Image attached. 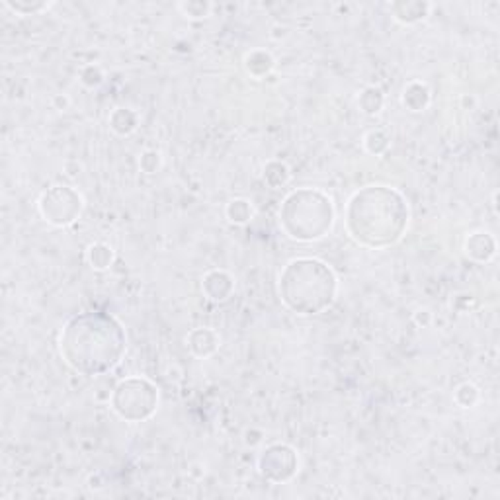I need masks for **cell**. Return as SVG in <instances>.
<instances>
[{
	"label": "cell",
	"instance_id": "6da1fadb",
	"mask_svg": "<svg viewBox=\"0 0 500 500\" xmlns=\"http://www.w3.org/2000/svg\"><path fill=\"white\" fill-rule=\"evenodd\" d=\"M127 348L122 322L104 311H86L69 319L59 334V352L83 376L94 378L112 371Z\"/></svg>",
	"mask_w": 500,
	"mask_h": 500
},
{
	"label": "cell",
	"instance_id": "7a4b0ae2",
	"mask_svg": "<svg viewBox=\"0 0 500 500\" xmlns=\"http://www.w3.org/2000/svg\"><path fill=\"white\" fill-rule=\"evenodd\" d=\"M406 227L408 203L395 188L366 186L358 190L346 206V229L362 246L387 248L401 241Z\"/></svg>",
	"mask_w": 500,
	"mask_h": 500
},
{
	"label": "cell",
	"instance_id": "3957f363",
	"mask_svg": "<svg viewBox=\"0 0 500 500\" xmlns=\"http://www.w3.org/2000/svg\"><path fill=\"white\" fill-rule=\"evenodd\" d=\"M282 303L295 315L313 317L331 307L338 293V278L319 258H295L278 278Z\"/></svg>",
	"mask_w": 500,
	"mask_h": 500
},
{
	"label": "cell",
	"instance_id": "277c9868",
	"mask_svg": "<svg viewBox=\"0 0 500 500\" xmlns=\"http://www.w3.org/2000/svg\"><path fill=\"white\" fill-rule=\"evenodd\" d=\"M334 217L336 211L331 196L317 188L293 190L280 208L283 233L299 243H313L329 235Z\"/></svg>",
	"mask_w": 500,
	"mask_h": 500
},
{
	"label": "cell",
	"instance_id": "5b68a950",
	"mask_svg": "<svg viewBox=\"0 0 500 500\" xmlns=\"http://www.w3.org/2000/svg\"><path fill=\"white\" fill-rule=\"evenodd\" d=\"M110 401L120 418L127 422H143L151 418L159 406V389L149 379L127 378L115 385Z\"/></svg>",
	"mask_w": 500,
	"mask_h": 500
},
{
	"label": "cell",
	"instance_id": "8992f818",
	"mask_svg": "<svg viewBox=\"0 0 500 500\" xmlns=\"http://www.w3.org/2000/svg\"><path fill=\"white\" fill-rule=\"evenodd\" d=\"M39 213L48 223L66 227L75 223L83 211V198L76 190L69 186H53L39 198Z\"/></svg>",
	"mask_w": 500,
	"mask_h": 500
},
{
	"label": "cell",
	"instance_id": "52a82bcc",
	"mask_svg": "<svg viewBox=\"0 0 500 500\" xmlns=\"http://www.w3.org/2000/svg\"><path fill=\"white\" fill-rule=\"evenodd\" d=\"M258 469L262 473V477H266L268 481H290L295 475V471H297V453L285 444L270 445L260 455Z\"/></svg>",
	"mask_w": 500,
	"mask_h": 500
},
{
	"label": "cell",
	"instance_id": "ba28073f",
	"mask_svg": "<svg viewBox=\"0 0 500 500\" xmlns=\"http://www.w3.org/2000/svg\"><path fill=\"white\" fill-rule=\"evenodd\" d=\"M201 290L208 295L211 301H225L231 297V293L235 290L233 278L223 272V270H213L208 272L201 280Z\"/></svg>",
	"mask_w": 500,
	"mask_h": 500
},
{
	"label": "cell",
	"instance_id": "9c48e42d",
	"mask_svg": "<svg viewBox=\"0 0 500 500\" xmlns=\"http://www.w3.org/2000/svg\"><path fill=\"white\" fill-rule=\"evenodd\" d=\"M389 8L397 22L410 26V24L424 20L430 14L432 4L430 2H393Z\"/></svg>",
	"mask_w": 500,
	"mask_h": 500
},
{
	"label": "cell",
	"instance_id": "30bf717a",
	"mask_svg": "<svg viewBox=\"0 0 500 500\" xmlns=\"http://www.w3.org/2000/svg\"><path fill=\"white\" fill-rule=\"evenodd\" d=\"M465 252L477 262H489L497 252V243L489 233H473L465 241Z\"/></svg>",
	"mask_w": 500,
	"mask_h": 500
},
{
	"label": "cell",
	"instance_id": "8fae6325",
	"mask_svg": "<svg viewBox=\"0 0 500 500\" xmlns=\"http://www.w3.org/2000/svg\"><path fill=\"white\" fill-rule=\"evenodd\" d=\"M188 346L198 358H209L217 352L219 336L211 329H196L190 332Z\"/></svg>",
	"mask_w": 500,
	"mask_h": 500
},
{
	"label": "cell",
	"instance_id": "7c38bea8",
	"mask_svg": "<svg viewBox=\"0 0 500 500\" xmlns=\"http://www.w3.org/2000/svg\"><path fill=\"white\" fill-rule=\"evenodd\" d=\"M245 66L250 75L256 76V78H260V76L268 75V73L274 69V57L270 55V53H266V51H260V49H258V51H252V53L246 55Z\"/></svg>",
	"mask_w": 500,
	"mask_h": 500
},
{
	"label": "cell",
	"instance_id": "4fadbf2b",
	"mask_svg": "<svg viewBox=\"0 0 500 500\" xmlns=\"http://www.w3.org/2000/svg\"><path fill=\"white\" fill-rule=\"evenodd\" d=\"M430 100V94H428V88L418 83H413L405 88L403 92V104L410 110V112H420L422 108H426Z\"/></svg>",
	"mask_w": 500,
	"mask_h": 500
},
{
	"label": "cell",
	"instance_id": "5bb4252c",
	"mask_svg": "<svg viewBox=\"0 0 500 500\" xmlns=\"http://www.w3.org/2000/svg\"><path fill=\"white\" fill-rule=\"evenodd\" d=\"M110 125H112V129L115 133L127 135V133H131L137 127V115L131 110H127V108H117L110 115Z\"/></svg>",
	"mask_w": 500,
	"mask_h": 500
},
{
	"label": "cell",
	"instance_id": "9a60e30c",
	"mask_svg": "<svg viewBox=\"0 0 500 500\" xmlns=\"http://www.w3.org/2000/svg\"><path fill=\"white\" fill-rule=\"evenodd\" d=\"M225 213L231 223L245 225V223H248V219L252 217V206L246 199H233V201H229Z\"/></svg>",
	"mask_w": 500,
	"mask_h": 500
},
{
	"label": "cell",
	"instance_id": "2e32d148",
	"mask_svg": "<svg viewBox=\"0 0 500 500\" xmlns=\"http://www.w3.org/2000/svg\"><path fill=\"white\" fill-rule=\"evenodd\" d=\"M359 108L368 113V115L378 113L379 110L383 108V94H381V90H379V88H376V86H369V88H366V90L359 94Z\"/></svg>",
	"mask_w": 500,
	"mask_h": 500
},
{
	"label": "cell",
	"instance_id": "e0dca14e",
	"mask_svg": "<svg viewBox=\"0 0 500 500\" xmlns=\"http://www.w3.org/2000/svg\"><path fill=\"white\" fill-rule=\"evenodd\" d=\"M88 260H90V266H92L94 270H106L108 266L112 264L113 260L112 248L108 245H102V243L92 245L90 246V250H88Z\"/></svg>",
	"mask_w": 500,
	"mask_h": 500
},
{
	"label": "cell",
	"instance_id": "ac0fdd59",
	"mask_svg": "<svg viewBox=\"0 0 500 500\" xmlns=\"http://www.w3.org/2000/svg\"><path fill=\"white\" fill-rule=\"evenodd\" d=\"M264 180L270 186L280 188V186H283L290 180V170H287V166L283 162H268L264 169Z\"/></svg>",
	"mask_w": 500,
	"mask_h": 500
},
{
	"label": "cell",
	"instance_id": "d6986e66",
	"mask_svg": "<svg viewBox=\"0 0 500 500\" xmlns=\"http://www.w3.org/2000/svg\"><path fill=\"white\" fill-rule=\"evenodd\" d=\"M6 6H8L12 12L16 14H22V16H36V14H41L45 10L51 8V2H12V0H6Z\"/></svg>",
	"mask_w": 500,
	"mask_h": 500
},
{
	"label": "cell",
	"instance_id": "ffe728a7",
	"mask_svg": "<svg viewBox=\"0 0 500 500\" xmlns=\"http://www.w3.org/2000/svg\"><path fill=\"white\" fill-rule=\"evenodd\" d=\"M364 145L371 155H381V152L387 151L389 137L383 131H369L364 137Z\"/></svg>",
	"mask_w": 500,
	"mask_h": 500
},
{
	"label": "cell",
	"instance_id": "44dd1931",
	"mask_svg": "<svg viewBox=\"0 0 500 500\" xmlns=\"http://www.w3.org/2000/svg\"><path fill=\"white\" fill-rule=\"evenodd\" d=\"M178 8L184 16H190V18H206L209 16L211 4L208 2H182L178 4Z\"/></svg>",
	"mask_w": 500,
	"mask_h": 500
},
{
	"label": "cell",
	"instance_id": "7402d4cb",
	"mask_svg": "<svg viewBox=\"0 0 500 500\" xmlns=\"http://www.w3.org/2000/svg\"><path fill=\"white\" fill-rule=\"evenodd\" d=\"M139 164H141L143 172H147V174H152V172H157V169L161 166V155H159L157 151L143 152V157H141V161H139Z\"/></svg>",
	"mask_w": 500,
	"mask_h": 500
},
{
	"label": "cell",
	"instance_id": "603a6c76",
	"mask_svg": "<svg viewBox=\"0 0 500 500\" xmlns=\"http://www.w3.org/2000/svg\"><path fill=\"white\" fill-rule=\"evenodd\" d=\"M455 395L467 397V401H465V408H469V406H473L475 403H477V399H479V391H477V387H475V385H471V383H463L462 387H457Z\"/></svg>",
	"mask_w": 500,
	"mask_h": 500
}]
</instances>
